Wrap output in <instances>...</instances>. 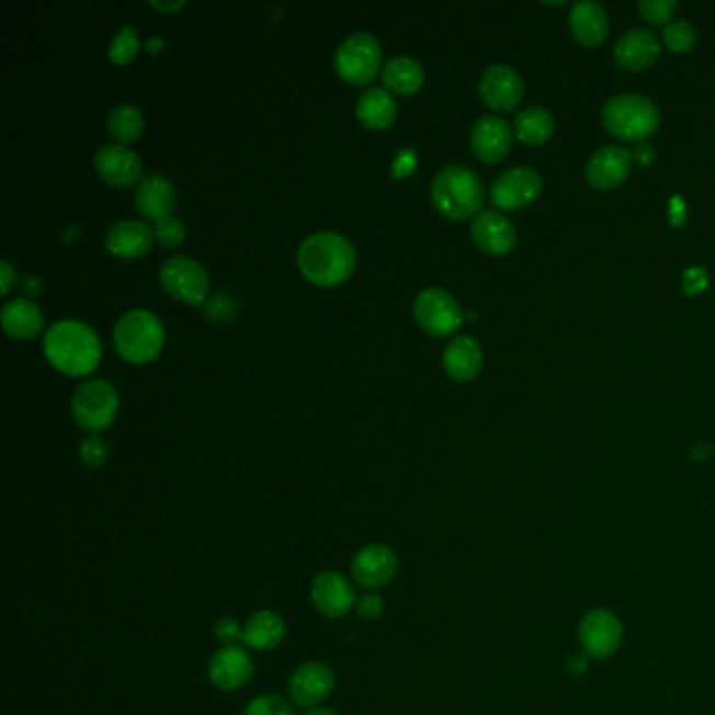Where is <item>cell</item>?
Returning a JSON list of instances; mask_svg holds the SVG:
<instances>
[{"instance_id":"11","label":"cell","mask_w":715,"mask_h":715,"mask_svg":"<svg viewBox=\"0 0 715 715\" xmlns=\"http://www.w3.org/2000/svg\"><path fill=\"white\" fill-rule=\"evenodd\" d=\"M623 640L621 621L604 609H594L586 613L579 623V644L583 652L592 659H606L617 652Z\"/></svg>"},{"instance_id":"26","label":"cell","mask_w":715,"mask_h":715,"mask_svg":"<svg viewBox=\"0 0 715 715\" xmlns=\"http://www.w3.org/2000/svg\"><path fill=\"white\" fill-rule=\"evenodd\" d=\"M355 116L365 128L382 130L388 128L397 118V103L386 89L374 87L363 91L359 97Z\"/></svg>"},{"instance_id":"39","label":"cell","mask_w":715,"mask_h":715,"mask_svg":"<svg viewBox=\"0 0 715 715\" xmlns=\"http://www.w3.org/2000/svg\"><path fill=\"white\" fill-rule=\"evenodd\" d=\"M384 613V600L378 594L370 592L358 600V615L363 621L381 620Z\"/></svg>"},{"instance_id":"4","label":"cell","mask_w":715,"mask_h":715,"mask_svg":"<svg viewBox=\"0 0 715 715\" xmlns=\"http://www.w3.org/2000/svg\"><path fill=\"white\" fill-rule=\"evenodd\" d=\"M602 122L611 135L623 141H646L659 128L661 114L648 97L623 93L606 101Z\"/></svg>"},{"instance_id":"12","label":"cell","mask_w":715,"mask_h":715,"mask_svg":"<svg viewBox=\"0 0 715 715\" xmlns=\"http://www.w3.org/2000/svg\"><path fill=\"white\" fill-rule=\"evenodd\" d=\"M478 93L485 101V105H489L498 112H510L521 103L523 93H525V82H523V76L517 72L512 66L493 64L480 76Z\"/></svg>"},{"instance_id":"7","label":"cell","mask_w":715,"mask_h":715,"mask_svg":"<svg viewBox=\"0 0 715 715\" xmlns=\"http://www.w3.org/2000/svg\"><path fill=\"white\" fill-rule=\"evenodd\" d=\"M381 66V43L367 32H358V34L347 36L336 50V73L351 84H365V82L374 80Z\"/></svg>"},{"instance_id":"1","label":"cell","mask_w":715,"mask_h":715,"mask_svg":"<svg viewBox=\"0 0 715 715\" xmlns=\"http://www.w3.org/2000/svg\"><path fill=\"white\" fill-rule=\"evenodd\" d=\"M300 273L315 286H338L351 277L358 263L355 248L336 231L310 234L296 254Z\"/></svg>"},{"instance_id":"32","label":"cell","mask_w":715,"mask_h":715,"mask_svg":"<svg viewBox=\"0 0 715 715\" xmlns=\"http://www.w3.org/2000/svg\"><path fill=\"white\" fill-rule=\"evenodd\" d=\"M139 36H137V30L133 25H122L116 36L112 38V45H110V59L118 66H126L130 64L137 53H139Z\"/></svg>"},{"instance_id":"28","label":"cell","mask_w":715,"mask_h":715,"mask_svg":"<svg viewBox=\"0 0 715 715\" xmlns=\"http://www.w3.org/2000/svg\"><path fill=\"white\" fill-rule=\"evenodd\" d=\"M0 319H2V330L11 338H20V340L38 334L45 324L43 313L36 307V303L25 298L9 300L2 307Z\"/></svg>"},{"instance_id":"42","label":"cell","mask_w":715,"mask_h":715,"mask_svg":"<svg viewBox=\"0 0 715 715\" xmlns=\"http://www.w3.org/2000/svg\"><path fill=\"white\" fill-rule=\"evenodd\" d=\"M632 156L640 167H648L652 162V158H655V149L650 145H640Z\"/></svg>"},{"instance_id":"16","label":"cell","mask_w":715,"mask_h":715,"mask_svg":"<svg viewBox=\"0 0 715 715\" xmlns=\"http://www.w3.org/2000/svg\"><path fill=\"white\" fill-rule=\"evenodd\" d=\"M336 686V676L332 669L326 663L310 661L296 669L290 676L287 682V694L296 705L303 707H315L321 701H326Z\"/></svg>"},{"instance_id":"20","label":"cell","mask_w":715,"mask_h":715,"mask_svg":"<svg viewBox=\"0 0 715 715\" xmlns=\"http://www.w3.org/2000/svg\"><path fill=\"white\" fill-rule=\"evenodd\" d=\"M661 53V41L646 27H634L621 34L615 43V61L623 70L638 72L650 68Z\"/></svg>"},{"instance_id":"44","label":"cell","mask_w":715,"mask_h":715,"mask_svg":"<svg viewBox=\"0 0 715 715\" xmlns=\"http://www.w3.org/2000/svg\"><path fill=\"white\" fill-rule=\"evenodd\" d=\"M307 715H338V714H336L334 710H330V707H313V710H310L309 714Z\"/></svg>"},{"instance_id":"23","label":"cell","mask_w":715,"mask_h":715,"mask_svg":"<svg viewBox=\"0 0 715 715\" xmlns=\"http://www.w3.org/2000/svg\"><path fill=\"white\" fill-rule=\"evenodd\" d=\"M569 25H571L572 36L586 47H598L609 36L606 9L597 0L575 2L569 13Z\"/></svg>"},{"instance_id":"2","label":"cell","mask_w":715,"mask_h":715,"mask_svg":"<svg viewBox=\"0 0 715 715\" xmlns=\"http://www.w3.org/2000/svg\"><path fill=\"white\" fill-rule=\"evenodd\" d=\"M43 349L55 370L73 378L91 374L101 359V342L95 332L76 319L55 321L45 334Z\"/></svg>"},{"instance_id":"25","label":"cell","mask_w":715,"mask_h":715,"mask_svg":"<svg viewBox=\"0 0 715 715\" xmlns=\"http://www.w3.org/2000/svg\"><path fill=\"white\" fill-rule=\"evenodd\" d=\"M483 351L470 336H455L443 351V370L455 382L473 381L480 372Z\"/></svg>"},{"instance_id":"15","label":"cell","mask_w":715,"mask_h":715,"mask_svg":"<svg viewBox=\"0 0 715 715\" xmlns=\"http://www.w3.org/2000/svg\"><path fill=\"white\" fill-rule=\"evenodd\" d=\"M97 174L112 188H130L141 183V158L124 145H103L95 151Z\"/></svg>"},{"instance_id":"30","label":"cell","mask_w":715,"mask_h":715,"mask_svg":"<svg viewBox=\"0 0 715 715\" xmlns=\"http://www.w3.org/2000/svg\"><path fill=\"white\" fill-rule=\"evenodd\" d=\"M554 116L546 107L531 105L514 118V135L526 145H542L554 135Z\"/></svg>"},{"instance_id":"14","label":"cell","mask_w":715,"mask_h":715,"mask_svg":"<svg viewBox=\"0 0 715 715\" xmlns=\"http://www.w3.org/2000/svg\"><path fill=\"white\" fill-rule=\"evenodd\" d=\"M634 156L621 145H604L586 164V179L597 190H615L629 177Z\"/></svg>"},{"instance_id":"13","label":"cell","mask_w":715,"mask_h":715,"mask_svg":"<svg viewBox=\"0 0 715 715\" xmlns=\"http://www.w3.org/2000/svg\"><path fill=\"white\" fill-rule=\"evenodd\" d=\"M310 598L315 609L330 620L344 617L353 604H358L353 583L342 572L336 571L319 572L315 577L310 586Z\"/></svg>"},{"instance_id":"21","label":"cell","mask_w":715,"mask_h":715,"mask_svg":"<svg viewBox=\"0 0 715 715\" xmlns=\"http://www.w3.org/2000/svg\"><path fill=\"white\" fill-rule=\"evenodd\" d=\"M470 234H473V239H475V243L480 250H485L489 254H496V257H503V254L512 252V248L517 246L514 225L496 211L478 213L473 218Z\"/></svg>"},{"instance_id":"27","label":"cell","mask_w":715,"mask_h":715,"mask_svg":"<svg viewBox=\"0 0 715 715\" xmlns=\"http://www.w3.org/2000/svg\"><path fill=\"white\" fill-rule=\"evenodd\" d=\"M286 638V623L275 611H259L243 625L241 643L254 650H273Z\"/></svg>"},{"instance_id":"5","label":"cell","mask_w":715,"mask_h":715,"mask_svg":"<svg viewBox=\"0 0 715 715\" xmlns=\"http://www.w3.org/2000/svg\"><path fill=\"white\" fill-rule=\"evenodd\" d=\"M164 344V328L160 319L147 309L124 313L114 328V347L128 363H149L158 358Z\"/></svg>"},{"instance_id":"33","label":"cell","mask_w":715,"mask_h":715,"mask_svg":"<svg viewBox=\"0 0 715 715\" xmlns=\"http://www.w3.org/2000/svg\"><path fill=\"white\" fill-rule=\"evenodd\" d=\"M663 43L673 53H689L696 43V30L686 20H673L663 27Z\"/></svg>"},{"instance_id":"38","label":"cell","mask_w":715,"mask_h":715,"mask_svg":"<svg viewBox=\"0 0 715 715\" xmlns=\"http://www.w3.org/2000/svg\"><path fill=\"white\" fill-rule=\"evenodd\" d=\"M215 636L216 640H220L225 646H236V643L243 636V627L234 617H223V620L216 621Z\"/></svg>"},{"instance_id":"35","label":"cell","mask_w":715,"mask_h":715,"mask_svg":"<svg viewBox=\"0 0 715 715\" xmlns=\"http://www.w3.org/2000/svg\"><path fill=\"white\" fill-rule=\"evenodd\" d=\"M154 239H158L164 248H174L185 239V225L174 215L164 216L154 223Z\"/></svg>"},{"instance_id":"3","label":"cell","mask_w":715,"mask_h":715,"mask_svg":"<svg viewBox=\"0 0 715 715\" xmlns=\"http://www.w3.org/2000/svg\"><path fill=\"white\" fill-rule=\"evenodd\" d=\"M430 200L441 215L453 220L477 216L485 202L483 181L473 168L445 167L432 179Z\"/></svg>"},{"instance_id":"29","label":"cell","mask_w":715,"mask_h":715,"mask_svg":"<svg viewBox=\"0 0 715 715\" xmlns=\"http://www.w3.org/2000/svg\"><path fill=\"white\" fill-rule=\"evenodd\" d=\"M382 82L386 84V91L397 95H413L424 84V70L413 57L397 55L384 64Z\"/></svg>"},{"instance_id":"41","label":"cell","mask_w":715,"mask_h":715,"mask_svg":"<svg viewBox=\"0 0 715 715\" xmlns=\"http://www.w3.org/2000/svg\"><path fill=\"white\" fill-rule=\"evenodd\" d=\"M0 294H7L15 282V269L9 261H0Z\"/></svg>"},{"instance_id":"37","label":"cell","mask_w":715,"mask_h":715,"mask_svg":"<svg viewBox=\"0 0 715 715\" xmlns=\"http://www.w3.org/2000/svg\"><path fill=\"white\" fill-rule=\"evenodd\" d=\"M638 9L648 24L668 25L673 11L678 9V2L676 0H640Z\"/></svg>"},{"instance_id":"36","label":"cell","mask_w":715,"mask_h":715,"mask_svg":"<svg viewBox=\"0 0 715 715\" xmlns=\"http://www.w3.org/2000/svg\"><path fill=\"white\" fill-rule=\"evenodd\" d=\"M107 457H110V447L99 434H91L80 443V459L84 466L101 468L105 466Z\"/></svg>"},{"instance_id":"34","label":"cell","mask_w":715,"mask_h":715,"mask_svg":"<svg viewBox=\"0 0 715 715\" xmlns=\"http://www.w3.org/2000/svg\"><path fill=\"white\" fill-rule=\"evenodd\" d=\"M241 715H294L292 707L282 694L269 692V694H261L254 701H250Z\"/></svg>"},{"instance_id":"31","label":"cell","mask_w":715,"mask_h":715,"mask_svg":"<svg viewBox=\"0 0 715 715\" xmlns=\"http://www.w3.org/2000/svg\"><path fill=\"white\" fill-rule=\"evenodd\" d=\"M144 114L130 103H120L107 116V133L120 145L137 141L144 133Z\"/></svg>"},{"instance_id":"6","label":"cell","mask_w":715,"mask_h":715,"mask_svg":"<svg viewBox=\"0 0 715 715\" xmlns=\"http://www.w3.org/2000/svg\"><path fill=\"white\" fill-rule=\"evenodd\" d=\"M118 393L112 382L103 378L82 382L72 395V418L80 429L91 430L93 434L105 430L118 413Z\"/></svg>"},{"instance_id":"8","label":"cell","mask_w":715,"mask_h":715,"mask_svg":"<svg viewBox=\"0 0 715 715\" xmlns=\"http://www.w3.org/2000/svg\"><path fill=\"white\" fill-rule=\"evenodd\" d=\"M160 284L172 298L188 305H202L211 287V277L206 269L190 257H172L160 266Z\"/></svg>"},{"instance_id":"9","label":"cell","mask_w":715,"mask_h":715,"mask_svg":"<svg viewBox=\"0 0 715 715\" xmlns=\"http://www.w3.org/2000/svg\"><path fill=\"white\" fill-rule=\"evenodd\" d=\"M413 315L420 328L430 336H450L462 326L464 313L450 292L429 287L413 300Z\"/></svg>"},{"instance_id":"43","label":"cell","mask_w":715,"mask_h":715,"mask_svg":"<svg viewBox=\"0 0 715 715\" xmlns=\"http://www.w3.org/2000/svg\"><path fill=\"white\" fill-rule=\"evenodd\" d=\"M149 7H154V9L162 11V13H174V11L183 9V7H185V2H183V0H177V2H160V0H149Z\"/></svg>"},{"instance_id":"10","label":"cell","mask_w":715,"mask_h":715,"mask_svg":"<svg viewBox=\"0 0 715 715\" xmlns=\"http://www.w3.org/2000/svg\"><path fill=\"white\" fill-rule=\"evenodd\" d=\"M544 190V181L537 170L517 167L501 172L491 185V202L501 211H523L531 206Z\"/></svg>"},{"instance_id":"17","label":"cell","mask_w":715,"mask_h":715,"mask_svg":"<svg viewBox=\"0 0 715 715\" xmlns=\"http://www.w3.org/2000/svg\"><path fill=\"white\" fill-rule=\"evenodd\" d=\"M353 579L363 588H382L397 572V554L384 544H370L359 549L351 563Z\"/></svg>"},{"instance_id":"22","label":"cell","mask_w":715,"mask_h":715,"mask_svg":"<svg viewBox=\"0 0 715 715\" xmlns=\"http://www.w3.org/2000/svg\"><path fill=\"white\" fill-rule=\"evenodd\" d=\"M154 241V231L141 220H118L105 234V248L118 259H141Z\"/></svg>"},{"instance_id":"18","label":"cell","mask_w":715,"mask_h":715,"mask_svg":"<svg viewBox=\"0 0 715 715\" xmlns=\"http://www.w3.org/2000/svg\"><path fill=\"white\" fill-rule=\"evenodd\" d=\"M254 673V661L241 646H225L216 650L208 663V678L220 691H238Z\"/></svg>"},{"instance_id":"40","label":"cell","mask_w":715,"mask_h":715,"mask_svg":"<svg viewBox=\"0 0 715 715\" xmlns=\"http://www.w3.org/2000/svg\"><path fill=\"white\" fill-rule=\"evenodd\" d=\"M705 286H707V275H705V271L701 266H692L684 273V290L689 294H694V292H699Z\"/></svg>"},{"instance_id":"19","label":"cell","mask_w":715,"mask_h":715,"mask_svg":"<svg viewBox=\"0 0 715 715\" xmlns=\"http://www.w3.org/2000/svg\"><path fill=\"white\" fill-rule=\"evenodd\" d=\"M470 145L478 160L496 164L512 147V126L498 116H480L470 130Z\"/></svg>"},{"instance_id":"24","label":"cell","mask_w":715,"mask_h":715,"mask_svg":"<svg viewBox=\"0 0 715 715\" xmlns=\"http://www.w3.org/2000/svg\"><path fill=\"white\" fill-rule=\"evenodd\" d=\"M135 206L141 215L154 218V223L172 215L177 206L172 183L162 174H147L135 190Z\"/></svg>"}]
</instances>
